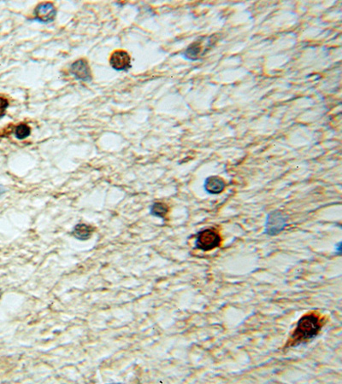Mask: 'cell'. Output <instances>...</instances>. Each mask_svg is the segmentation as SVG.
Here are the masks:
<instances>
[{"mask_svg":"<svg viewBox=\"0 0 342 384\" xmlns=\"http://www.w3.org/2000/svg\"><path fill=\"white\" fill-rule=\"evenodd\" d=\"M319 317L315 313L306 314L299 320L289 340V347H295L317 337L322 329Z\"/></svg>","mask_w":342,"mask_h":384,"instance_id":"6da1fadb","label":"cell"},{"mask_svg":"<svg viewBox=\"0 0 342 384\" xmlns=\"http://www.w3.org/2000/svg\"><path fill=\"white\" fill-rule=\"evenodd\" d=\"M221 237L215 230L205 229L198 233L195 247L203 251H210L219 247Z\"/></svg>","mask_w":342,"mask_h":384,"instance_id":"7a4b0ae2","label":"cell"},{"mask_svg":"<svg viewBox=\"0 0 342 384\" xmlns=\"http://www.w3.org/2000/svg\"><path fill=\"white\" fill-rule=\"evenodd\" d=\"M286 226V217L281 212H273L268 214L264 232L268 235H277L283 231Z\"/></svg>","mask_w":342,"mask_h":384,"instance_id":"3957f363","label":"cell"},{"mask_svg":"<svg viewBox=\"0 0 342 384\" xmlns=\"http://www.w3.org/2000/svg\"><path fill=\"white\" fill-rule=\"evenodd\" d=\"M34 17L37 21L48 23L52 22L55 19L57 15V10L54 5L52 3H41L36 6L34 10Z\"/></svg>","mask_w":342,"mask_h":384,"instance_id":"277c9868","label":"cell"},{"mask_svg":"<svg viewBox=\"0 0 342 384\" xmlns=\"http://www.w3.org/2000/svg\"><path fill=\"white\" fill-rule=\"evenodd\" d=\"M211 39L212 38H209L207 42L199 40V41L194 42V43L190 44L189 46L186 48V50H185L184 57L186 59L192 60V61L199 60L201 57H203L205 55L206 50H209V48L211 47V45H212Z\"/></svg>","mask_w":342,"mask_h":384,"instance_id":"5b68a950","label":"cell"},{"mask_svg":"<svg viewBox=\"0 0 342 384\" xmlns=\"http://www.w3.org/2000/svg\"><path fill=\"white\" fill-rule=\"evenodd\" d=\"M70 72L77 80L89 82L92 79V73L89 65L84 59L75 61L70 67Z\"/></svg>","mask_w":342,"mask_h":384,"instance_id":"8992f818","label":"cell"},{"mask_svg":"<svg viewBox=\"0 0 342 384\" xmlns=\"http://www.w3.org/2000/svg\"><path fill=\"white\" fill-rule=\"evenodd\" d=\"M130 57L124 50H116L110 58V64L117 71L128 70L130 68Z\"/></svg>","mask_w":342,"mask_h":384,"instance_id":"52a82bcc","label":"cell"},{"mask_svg":"<svg viewBox=\"0 0 342 384\" xmlns=\"http://www.w3.org/2000/svg\"><path fill=\"white\" fill-rule=\"evenodd\" d=\"M226 187V184L222 178L217 176H211L206 179L205 181V190L209 194L222 193Z\"/></svg>","mask_w":342,"mask_h":384,"instance_id":"ba28073f","label":"cell"},{"mask_svg":"<svg viewBox=\"0 0 342 384\" xmlns=\"http://www.w3.org/2000/svg\"><path fill=\"white\" fill-rule=\"evenodd\" d=\"M93 228L89 225L78 224L73 230V235L79 240L86 241L92 237Z\"/></svg>","mask_w":342,"mask_h":384,"instance_id":"9c48e42d","label":"cell"},{"mask_svg":"<svg viewBox=\"0 0 342 384\" xmlns=\"http://www.w3.org/2000/svg\"><path fill=\"white\" fill-rule=\"evenodd\" d=\"M168 212H169V207L167 205L164 204L163 202H155L151 206V214L155 216L157 218H165Z\"/></svg>","mask_w":342,"mask_h":384,"instance_id":"30bf717a","label":"cell"},{"mask_svg":"<svg viewBox=\"0 0 342 384\" xmlns=\"http://www.w3.org/2000/svg\"><path fill=\"white\" fill-rule=\"evenodd\" d=\"M15 136L18 139H25L30 135L31 129L27 124H20L15 128Z\"/></svg>","mask_w":342,"mask_h":384,"instance_id":"8fae6325","label":"cell"},{"mask_svg":"<svg viewBox=\"0 0 342 384\" xmlns=\"http://www.w3.org/2000/svg\"><path fill=\"white\" fill-rule=\"evenodd\" d=\"M8 100L5 97H0V118L6 115V109L8 108Z\"/></svg>","mask_w":342,"mask_h":384,"instance_id":"7c38bea8","label":"cell"},{"mask_svg":"<svg viewBox=\"0 0 342 384\" xmlns=\"http://www.w3.org/2000/svg\"><path fill=\"white\" fill-rule=\"evenodd\" d=\"M2 193H3V189H2V187L0 186V195H1Z\"/></svg>","mask_w":342,"mask_h":384,"instance_id":"4fadbf2b","label":"cell"}]
</instances>
